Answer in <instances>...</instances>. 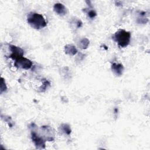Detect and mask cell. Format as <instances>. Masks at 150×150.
I'll return each mask as SVG.
<instances>
[{"label":"cell","instance_id":"obj_1","mask_svg":"<svg viewBox=\"0 0 150 150\" xmlns=\"http://www.w3.org/2000/svg\"><path fill=\"white\" fill-rule=\"evenodd\" d=\"M27 22L32 28L35 29H40L47 25L44 17L36 12H30L28 15Z\"/></svg>","mask_w":150,"mask_h":150},{"label":"cell","instance_id":"obj_2","mask_svg":"<svg viewBox=\"0 0 150 150\" xmlns=\"http://www.w3.org/2000/svg\"><path fill=\"white\" fill-rule=\"evenodd\" d=\"M112 39L120 47H125L130 42L131 33L124 29H120L113 35Z\"/></svg>","mask_w":150,"mask_h":150},{"label":"cell","instance_id":"obj_3","mask_svg":"<svg viewBox=\"0 0 150 150\" xmlns=\"http://www.w3.org/2000/svg\"><path fill=\"white\" fill-rule=\"evenodd\" d=\"M14 65L18 68L28 70L32 66V62L30 60L22 56L15 60Z\"/></svg>","mask_w":150,"mask_h":150},{"label":"cell","instance_id":"obj_4","mask_svg":"<svg viewBox=\"0 0 150 150\" xmlns=\"http://www.w3.org/2000/svg\"><path fill=\"white\" fill-rule=\"evenodd\" d=\"M31 138L37 149H42L45 148V140L39 136L34 130L31 131Z\"/></svg>","mask_w":150,"mask_h":150},{"label":"cell","instance_id":"obj_5","mask_svg":"<svg viewBox=\"0 0 150 150\" xmlns=\"http://www.w3.org/2000/svg\"><path fill=\"white\" fill-rule=\"evenodd\" d=\"M9 49L11 52L9 57L12 58V59H13L15 60L16 59H17L18 58L23 56V55L24 54L23 50L18 46L10 45Z\"/></svg>","mask_w":150,"mask_h":150},{"label":"cell","instance_id":"obj_6","mask_svg":"<svg viewBox=\"0 0 150 150\" xmlns=\"http://www.w3.org/2000/svg\"><path fill=\"white\" fill-rule=\"evenodd\" d=\"M42 131L45 133L46 140L48 141H52L54 140V134L52 131V128L49 126H43L41 127Z\"/></svg>","mask_w":150,"mask_h":150},{"label":"cell","instance_id":"obj_7","mask_svg":"<svg viewBox=\"0 0 150 150\" xmlns=\"http://www.w3.org/2000/svg\"><path fill=\"white\" fill-rule=\"evenodd\" d=\"M54 11L58 15L64 16L67 13V9L64 5L60 3H56L53 6Z\"/></svg>","mask_w":150,"mask_h":150},{"label":"cell","instance_id":"obj_8","mask_svg":"<svg viewBox=\"0 0 150 150\" xmlns=\"http://www.w3.org/2000/svg\"><path fill=\"white\" fill-rule=\"evenodd\" d=\"M111 70L112 71L118 76H120L122 75L124 70V67L123 65L120 63H114L111 65Z\"/></svg>","mask_w":150,"mask_h":150},{"label":"cell","instance_id":"obj_9","mask_svg":"<svg viewBox=\"0 0 150 150\" xmlns=\"http://www.w3.org/2000/svg\"><path fill=\"white\" fill-rule=\"evenodd\" d=\"M64 52L67 54L74 56L77 53V50L74 46L72 45H67L64 47Z\"/></svg>","mask_w":150,"mask_h":150},{"label":"cell","instance_id":"obj_10","mask_svg":"<svg viewBox=\"0 0 150 150\" xmlns=\"http://www.w3.org/2000/svg\"><path fill=\"white\" fill-rule=\"evenodd\" d=\"M90 44V41L87 38H83L81 39V40L79 42V47H80L82 49H86L88 47V45Z\"/></svg>","mask_w":150,"mask_h":150},{"label":"cell","instance_id":"obj_11","mask_svg":"<svg viewBox=\"0 0 150 150\" xmlns=\"http://www.w3.org/2000/svg\"><path fill=\"white\" fill-rule=\"evenodd\" d=\"M60 128H61L62 131L64 133H65L67 135H69L71 133V129L69 125H67L66 124H63L60 126Z\"/></svg>","mask_w":150,"mask_h":150},{"label":"cell","instance_id":"obj_12","mask_svg":"<svg viewBox=\"0 0 150 150\" xmlns=\"http://www.w3.org/2000/svg\"><path fill=\"white\" fill-rule=\"evenodd\" d=\"M49 85H50V83L47 80H43L42 85L39 88V91L40 92H44Z\"/></svg>","mask_w":150,"mask_h":150},{"label":"cell","instance_id":"obj_13","mask_svg":"<svg viewBox=\"0 0 150 150\" xmlns=\"http://www.w3.org/2000/svg\"><path fill=\"white\" fill-rule=\"evenodd\" d=\"M7 89V87L5 81V80L4 78L1 77V89H0V93L2 94L3 92L5 91Z\"/></svg>","mask_w":150,"mask_h":150},{"label":"cell","instance_id":"obj_14","mask_svg":"<svg viewBox=\"0 0 150 150\" xmlns=\"http://www.w3.org/2000/svg\"><path fill=\"white\" fill-rule=\"evenodd\" d=\"M2 118H4V120H5L6 122H7L8 123L9 125L11 127H12V125H13V121H12V119L10 117L4 116V118L3 117H2Z\"/></svg>","mask_w":150,"mask_h":150},{"label":"cell","instance_id":"obj_15","mask_svg":"<svg viewBox=\"0 0 150 150\" xmlns=\"http://www.w3.org/2000/svg\"><path fill=\"white\" fill-rule=\"evenodd\" d=\"M97 15L96 12L94 10H90L88 12V16L90 18H94Z\"/></svg>","mask_w":150,"mask_h":150}]
</instances>
